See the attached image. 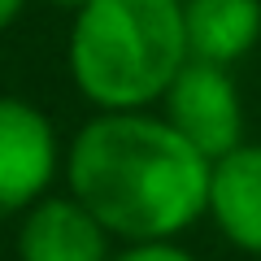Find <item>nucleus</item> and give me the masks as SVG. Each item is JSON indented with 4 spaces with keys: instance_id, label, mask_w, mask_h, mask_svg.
Returning a JSON list of instances; mask_svg holds the SVG:
<instances>
[{
    "instance_id": "1",
    "label": "nucleus",
    "mask_w": 261,
    "mask_h": 261,
    "mask_svg": "<svg viewBox=\"0 0 261 261\" xmlns=\"http://www.w3.org/2000/svg\"><path fill=\"white\" fill-rule=\"evenodd\" d=\"M214 161L161 113H96L65 148L70 196L122 244L174 240L209 209Z\"/></svg>"
},
{
    "instance_id": "2",
    "label": "nucleus",
    "mask_w": 261,
    "mask_h": 261,
    "mask_svg": "<svg viewBox=\"0 0 261 261\" xmlns=\"http://www.w3.org/2000/svg\"><path fill=\"white\" fill-rule=\"evenodd\" d=\"M65 61L100 113L148 109L187 65L183 0H92L74 13Z\"/></svg>"
},
{
    "instance_id": "3",
    "label": "nucleus",
    "mask_w": 261,
    "mask_h": 261,
    "mask_svg": "<svg viewBox=\"0 0 261 261\" xmlns=\"http://www.w3.org/2000/svg\"><path fill=\"white\" fill-rule=\"evenodd\" d=\"M157 105H161V118L209 161L226 157L231 148L244 144V100L226 65L187 57V65L170 79L166 96Z\"/></svg>"
},
{
    "instance_id": "4",
    "label": "nucleus",
    "mask_w": 261,
    "mask_h": 261,
    "mask_svg": "<svg viewBox=\"0 0 261 261\" xmlns=\"http://www.w3.org/2000/svg\"><path fill=\"white\" fill-rule=\"evenodd\" d=\"M61 166L53 122L18 96H0V214H27L44 200Z\"/></svg>"
},
{
    "instance_id": "5",
    "label": "nucleus",
    "mask_w": 261,
    "mask_h": 261,
    "mask_svg": "<svg viewBox=\"0 0 261 261\" xmlns=\"http://www.w3.org/2000/svg\"><path fill=\"white\" fill-rule=\"evenodd\" d=\"M113 235L74 196H44L27 209L18 231L22 261H113Z\"/></svg>"
},
{
    "instance_id": "6",
    "label": "nucleus",
    "mask_w": 261,
    "mask_h": 261,
    "mask_svg": "<svg viewBox=\"0 0 261 261\" xmlns=\"http://www.w3.org/2000/svg\"><path fill=\"white\" fill-rule=\"evenodd\" d=\"M209 218L226 244L248 257H261V144L244 140L209 170Z\"/></svg>"
},
{
    "instance_id": "7",
    "label": "nucleus",
    "mask_w": 261,
    "mask_h": 261,
    "mask_svg": "<svg viewBox=\"0 0 261 261\" xmlns=\"http://www.w3.org/2000/svg\"><path fill=\"white\" fill-rule=\"evenodd\" d=\"M187 57L209 65H226L261 44V0H183Z\"/></svg>"
},
{
    "instance_id": "8",
    "label": "nucleus",
    "mask_w": 261,
    "mask_h": 261,
    "mask_svg": "<svg viewBox=\"0 0 261 261\" xmlns=\"http://www.w3.org/2000/svg\"><path fill=\"white\" fill-rule=\"evenodd\" d=\"M113 261H200V257L178 248L174 240H148V244H126L122 252H113Z\"/></svg>"
},
{
    "instance_id": "9",
    "label": "nucleus",
    "mask_w": 261,
    "mask_h": 261,
    "mask_svg": "<svg viewBox=\"0 0 261 261\" xmlns=\"http://www.w3.org/2000/svg\"><path fill=\"white\" fill-rule=\"evenodd\" d=\"M22 9H27V0H0V31H9L22 18Z\"/></svg>"
},
{
    "instance_id": "10",
    "label": "nucleus",
    "mask_w": 261,
    "mask_h": 261,
    "mask_svg": "<svg viewBox=\"0 0 261 261\" xmlns=\"http://www.w3.org/2000/svg\"><path fill=\"white\" fill-rule=\"evenodd\" d=\"M48 5H57V9H65V13H79L83 5H92V0H48Z\"/></svg>"
}]
</instances>
